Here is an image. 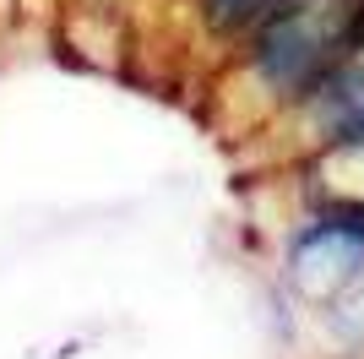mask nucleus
<instances>
[{"label":"nucleus","mask_w":364,"mask_h":359,"mask_svg":"<svg viewBox=\"0 0 364 359\" xmlns=\"http://www.w3.org/2000/svg\"><path fill=\"white\" fill-rule=\"evenodd\" d=\"M191 6H196V22H201V28L213 33L218 44L234 49L245 33L261 22V16L272 11L277 0H191Z\"/></svg>","instance_id":"nucleus-2"},{"label":"nucleus","mask_w":364,"mask_h":359,"mask_svg":"<svg viewBox=\"0 0 364 359\" xmlns=\"http://www.w3.org/2000/svg\"><path fill=\"white\" fill-rule=\"evenodd\" d=\"M277 278H283V294L299 311H321L326 299H337L343 288H353L364 278V234L353 229L348 212L310 202V212L283 234Z\"/></svg>","instance_id":"nucleus-1"}]
</instances>
